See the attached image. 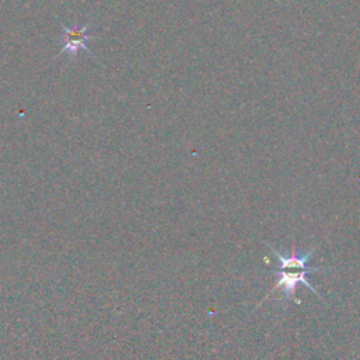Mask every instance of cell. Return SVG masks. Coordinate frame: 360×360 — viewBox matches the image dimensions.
Segmentation results:
<instances>
[{
  "label": "cell",
  "instance_id": "3957f363",
  "mask_svg": "<svg viewBox=\"0 0 360 360\" xmlns=\"http://www.w3.org/2000/svg\"><path fill=\"white\" fill-rule=\"evenodd\" d=\"M316 248H312L309 249L308 252L305 253H300V255H295V253H290V255H284L281 252H277L274 248L270 246V250L273 252V255L276 256V260H277V267H274L276 270H291V269H300V270H308V269H312L314 266H308V260L311 259L312 253L315 252Z\"/></svg>",
  "mask_w": 360,
  "mask_h": 360
},
{
  "label": "cell",
  "instance_id": "7a4b0ae2",
  "mask_svg": "<svg viewBox=\"0 0 360 360\" xmlns=\"http://www.w3.org/2000/svg\"><path fill=\"white\" fill-rule=\"evenodd\" d=\"M60 27H62V48L59 51V56L68 55L69 58H75L82 49L89 52L87 42L93 37V34L90 32V21L80 25H73V27H66L60 24Z\"/></svg>",
  "mask_w": 360,
  "mask_h": 360
},
{
  "label": "cell",
  "instance_id": "6da1fadb",
  "mask_svg": "<svg viewBox=\"0 0 360 360\" xmlns=\"http://www.w3.org/2000/svg\"><path fill=\"white\" fill-rule=\"evenodd\" d=\"M328 271L329 267H312L308 270H300V269H291V270H270L271 274L277 276V281L274 284V287L269 291V292H274L278 288H283L284 291V300L285 301H292L294 300V292L298 284L305 285L307 288H309L316 297L321 298V294L316 291V288L314 285H311V283L307 280V274L309 273H315V271Z\"/></svg>",
  "mask_w": 360,
  "mask_h": 360
}]
</instances>
